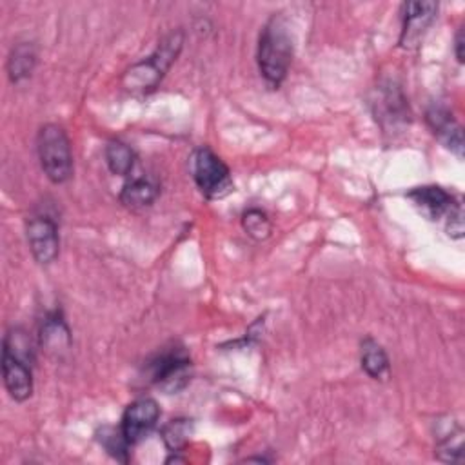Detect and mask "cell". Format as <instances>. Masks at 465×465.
<instances>
[{
    "instance_id": "cell-1",
    "label": "cell",
    "mask_w": 465,
    "mask_h": 465,
    "mask_svg": "<svg viewBox=\"0 0 465 465\" xmlns=\"http://www.w3.org/2000/svg\"><path fill=\"white\" fill-rule=\"evenodd\" d=\"M292 62V42L282 16L272 15L260 31L256 64L263 80L271 87H280L287 78Z\"/></svg>"
},
{
    "instance_id": "cell-2",
    "label": "cell",
    "mask_w": 465,
    "mask_h": 465,
    "mask_svg": "<svg viewBox=\"0 0 465 465\" xmlns=\"http://www.w3.org/2000/svg\"><path fill=\"white\" fill-rule=\"evenodd\" d=\"M2 378L15 401H25L33 394V369L29 341L22 329H9L2 341Z\"/></svg>"
},
{
    "instance_id": "cell-3",
    "label": "cell",
    "mask_w": 465,
    "mask_h": 465,
    "mask_svg": "<svg viewBox=\"0 0 465 465\" xmlns=\"http://www.w3.org/2000/svg\"><path fill=\"white\" fill-rule=\"evenodd\" d=\"M182 45L183 33H169L145 60L136 62L124 73L122 85L131 93H149L156 89V85L162 82V78L180 54Z\"/></svg>"
},
{
    "instance_id": "cell-4",
    "label": "cell",
    "mask_w": 465,
    "mask_h": 465,
    "mask_svg": "<svg viewBox=\"0 0 465 465\" xmlns=\"http://www.w3.org/2000/svg\"><path fill=\"white\" fill-rule=\"evenodd\" d=\"M36 154L47 180L54 185L73 176V151L65 129L58 124H44L36 133Z\"/></svg>"
},
{
    "instance_id": "cell-5",
    "label": "cell",
    "mask_w": 465,
    "mask_h": 465,
    "mask_svg": "<svg viewBox=\"0 0 465 465\" xmlns=\"http://www.w3.org/2000/svg\"><path fill=\"white\" fill-rule=\"evenodd\" d=\"M191 171L196 187L209 200H220L234 189L231 169L207 145H202L193 153Z\"/></svg>"
},
{
    "instance_id": "cell-6",
    "label": "cell",
    "mask_w": 465,
    "mask_h": 465,
    "mask_svg": "<svg viewBox=\"0 0 465 465\" xmlns=\"http://www.w3.org/2000/svg\"><path fill=\"white\" fill-rule=\"evenodd\" d=\"M149 380L165 392H178L191 380V358L183 349H171L158 354L147 365Z\"/></svg>"
},
{
    "instance_id": "cell-7",
    "label": "cell",
    "mask_w": 465,
    "mask_h": 465,
    "mask_svg": "<svg viewBox=\"0 0 465 465\" xmlns=\"http://www.w3.org/2000/svg\"><path fill=\"white\" fill-rule=\"evenodd\" d=\"M27 243L33 258L40 265H49L60 252V232L56 220L47 213H36L29 216L25 225Z\"/></svg>"
},
{
    "instance_id": "cell-8",
    "label": "cell",
    "mask_w": 465,
    "mask_h": 465,
    "mask_svg": "<svg viewBox=\"0 0 465 465\" xmlns=\"http://www.w3.org/2000/svg\"><path fill=\"white\" fill-rule=\"evenodd\" d=\"M158 418H160V407L156 400L149 396H142L131 401L125 407L120 421V429L125 440L129 441V445L133 447L138 441H142L156 427Z\"/></svg>"
},
{
    "instance_id": "cell-9",
    "label": "cell",
    "mask_w": 465,
    "mask_h": 465,
    "mask_svg": "<svg viewBox=\"0 0 465 465\" xmlns=\"http://www.w3.org/2000/svg\"><path fill=\"white\" fill-rule=\"evenodd\" d=\"M372 111L376 122H380V125L385 131L398 129L400 125H405L411 120L409 104L401 89L394 84H385L376 89V94L372 98Z\"/></svg>"
},
{
    "instance_id": "cell-10",
    "label": "cell",
    "mask_w": 465,
    "mask_h": 465,
    "mask_svg": "<svg viewBox=\"0 0 465 465\" xmlns=\"http://www.w3.org/2000/svg\"><path fill=\"white\" fill-rule=\"evenodd\" d=\"M438 13L436 2H405L401 5V35L400 45L403 49H412L420 44L429 25L434 22Z\"/></svg>"
},
{
    "instance_id": "cell-11",
    "label": "cell",
    "mask_w": 465,
    "mask_h": 465,
    "mask_svg": "<svg viewBox=\"0 0 465 465\" xmlns=\"http://www.w3.org/2000/svg\"><path fill=\"white\" fill-rule=\"evenodd\" d=\"M407 198L420 209L423 216L436 222L447 218L450 211L458 205V200L440 185H421L407 193Z\"/></svg>"
},
{
    "instance_id": "cell-12",
    "label": "cell",
    "mask_w": 465,
    "mask_h": 465,
    "mask_svg": "<svg viewBox=\"0 0 465 465\" xmlns=\"http://www.w3.org/2000/svg\"><path fill=\"white\" fill-rule=\"evenodd\" d=\"M425 120L434 136L458 158L463 156V131L452 113L443 105H432L425 113Z\"/></svg>"
},
{
    "instance_id": "cell-13",
    "label": "cell",
    "mask_w": 465,
    "mask_h": 465,
    "mask_svg": "<svg viewBox=\"0 0 465 465\" xmlns=\"http://www.w3.org/2000/svg\"><path fill=\"white\" fill-rule=\"evenodd\" d=\"M160 196V185L145 176L129 180L120 191V203L131 211L151 207Z\"/></svg>"
},
{
    "instance_id": "cell-14",
    "label": "cell",
    "mask_w": 465,
    "mask_h": 465,
    "mask_svg": "<svg viewBox=\"0 0 465 465\" xmlns=\"http://www.w3.org/2000/svg\"><path fill=\"white\" fill-rule=\"evenodd\" d=\"M36 65V49L31 42H18L11 47L5 62V71L11 84H22L27 80Z\"/></svg>"
},
{
    "instance_id": "cell-15",
    "label": "cell",
    "mask_w": 465,
    "mask_h": 465,
    "mask_svg": "<svg viewBox=\"0 0 465 465\" xmlns=\"http://www.w3.org/2000/svg\"><path fill=\"white\" fill-rule=\"evenodd\" d=\"M360 363L365 374L376 381H385L391 374V363L383 347L367 336L360 345Z\"/></svg>"
},
{
    "instance_id": "cell-16",
    "label": "cell",
    "mask_w": 465,
    "mask_h": 465,
    "mask_svg": "<svg viewBox=\"0 0 465 465\" xmlns=\"http://www.w3.org/2000/svg\"><path fill=\"white\" fill-rule=\"evenodd\" d=\"M104 158H105L107 169L116 176L131 174L134 169V163H136L134 151L122 140L107 142V145L104 149Z\"/></svg>"
},
{
    "instance_id": "cell-17",
    "label": "cell",
    "mask_w": 465,
    "mask_h": 465,
    "mask_svg": "<svg viewBox=\"0 0 465 465\" xmlns=\"http://www.w3.org/2000/svg\"><path fill=\"white\" fill-rule=\"evenodd\" d=\"M40 343L49 351H58L69 345V329L60 311H53L45 316L40 327Z\"/></svg>"
},
{
    "instance_id": "cell-18",
    "label": "cell",
    "mask_w": 465,
    "mask_h": 465,
    "mask_svg": "<svg viewBox=\"0 0 465 465\" xmlns=\"http://www.w3.org/2000/svg\"><path fill=\"white\" fill-rule=\"evenodd\" d=\"M96 440L105 449V452L109 456H113L114 460H118L122 463L129 461V449H131V445L125 440V436H124L120 427H111V425L102 427L96 432Z\"/></svg>"
},
{
    "instance_id": "cell-19",
    "label": "cell",
    "mask_w": 465,
    "mask_h": 465,
    "mask_svg": "<svg viewBox=\"0 0 465 465\" xmlns=\"http://www.w3.org/2000/svg\"><path fill=\"white\" fill-rule=\"evenodd\" d=\"M191 432V423L189 420H171L163 429H162V440L165 447L171 452H180V449L187 443Z\"/></svg>"
},
{
    "instance_id": "cell-20",
    "label": "cell",
    "mask_w": 465,
    "mask_h": 465,
    "mask_svg": "<svg viewBox=\"0 0 465 465\" xmlns=\"http://www.w3.org/2000/svg\"><path fill=\"white\" fill-rule=\"evenodd\" d=\"M242 227L254 240H265L271 234L269 216L262 209H256V207L247 209L242 214Z\"/></svg>"
},
{
    "instance_id": "cell-21",
    "label": "cell",
    "mask_w": 465,
    "mask_h": 465,
    "mask_svg": "<svg viewBox=\"0 0 465 465\" xmlns=\"http://www.w3.org/2000/svg\"><path fill=\"white\" fill-rule=\"evenodd\" d=\"M461 450H463V438H461V430L450 432L447 438H443L438 447H436V456L441 461L447 463H454V461H461Z\"/></svg>"
},
{
    "instance_id": "cell-22",
    "label": "cell",
    "mask_w": 465,
    "mask_h": 465,
    "mask_svg": "<svg viewBox=\"0 0 465 465\" xmlns=\"http://www.w3.org/2000/svg\"><path fill=\"white\" fill-rule=\"evenodd\" d=\"M447 234L454 240H460L463 236V209L461 203L458 202V205L450 211V214L447 216Z\"/></svg>"
},
{
    "instance_id": "cell-23",
    "label": "cell",
    "mask_w": 465,
    "mask_h": 465,
    "mask_svg": "<svg viewBox=\"0 0 465 465\" xmlns=\"http://www.w3.org/2000/svg\"><path fill=\"white\" fill-rule=\"evenodd\" d=\"M463 27L458 31L456 38H454V54H456V60L460 64H463Z\"/></svg>"
}]
</instances>
